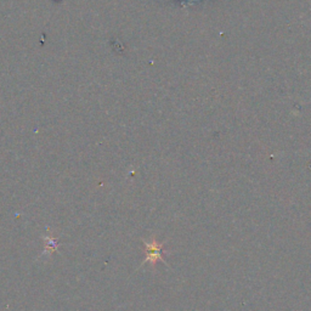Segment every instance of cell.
<instances>
[{"label": "cell", "mask_w": 311, "mask_h": 311, "mask_svg": "<svg viewBox=\"0 0 311 311\" xmlns=\"http://www.w3.org/2000/svg\"><path fill=\"white\" fill-rule=\"evenodd\" d=\"M143 245L146 247V259L143 262H151L155 266L157 261H163V256L166 253L163 243H158L156 240H152L151 242L143 241Z\"/></svg>", "instance_id": "1"}, {"label": "cell", "mask_w": 311, "mask_h": 311, "mask_svg": "<svg viewBox=\"0 0 311 311\" xmlns=\"http://www.w3.org/2000/svg\"><path fill=\"white\" fill-rule=\"evenodd\" d=\"M56 247H57L56 240H54L53 237H50L49 243H47V246H46V249H47V251H50V253H53L56 249Z\"/></svg>", "instance_id": "2"}]
</instances>
